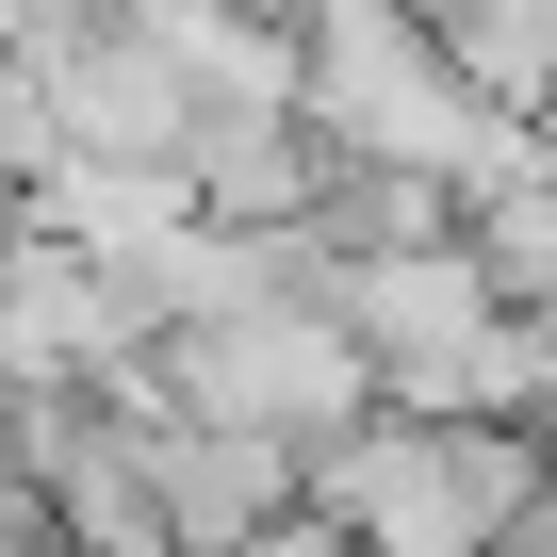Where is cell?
Returning <instances> with one entry per match:
<instances>
[{
  "mask_svg": "<svg viewBox=\"0 0 557 557\" xmlns=\"http://www.w3.org/2000/svg\"><path fill=\"white\" fill-rule=\"evenodd\" d=\"M148 475H164V557H246L278 508L312 492L296 443H262V426H197V410H148Z\"/></svg>",
  "mask_w": 557,
  "mask_h": 557,
  "instance_id": "cell-5",
  "label": "cell"
},
{
  "mask_svg": "<svg viewBox=\"0 0 557 557\" xmlns=\"http://www.w3.org/2000/svg\"><path fill=\"white\" fill-rule=\"evenodd\" d=\"M132 410H197V426H262V443H345L361 410H377V377H361V345H345V312L329 296H262V312H181L132 377H115Z\"/></svg>",
  "mask_w": 557,
  "mask_h": 557,
  "instance_id": "cell-2",
  "label": "cell"
},
{
  "mask_svg": "<svg viewBox=\"0 0 557 557\" xmlns=\"http://www.w3.org/2000/svg\"><path fill=\"white\" fill-rule=\"evenodd\" d=\"M541 492V426L492 410H361L345 443H312V508L361 557H508Z\"/></svg>",
  "mask_w": 557,
  "mask_h": 557,
  "instance_id": "cell-1",
  "label": "cell"
},
{
  "mask_svg": "<svg viewBox=\"0 0 557 557\" xmlns=\"http://www.w3.org/2000/svg\"><path fill=\"white\" fill-rule=\"evenodd\" d=\"M541 115H557V83H541Z\"/></svg>",
  "mask_w": 557,
  "mask_h": 557,
  "instance_id": "cell-9",
  "label": "cell"
},
{
  "mask_svg": "<svg viewBox=\"0 0 557 557\" xmlns=\"http://www.w3.org/2000/svg\"><path fill=\"white\" fill-rule=\"evenodd\" d=\"M246 557H361V541H345V524H329V508H312V492H296V508H278V524H262V541H246Z\"/></svg>",
  "mask_w": 557,
  "mask_h": 557,
  "instance_id": "cell-7",
  "label": "cell"
},
{
  "mask_svg": "<svg viewBox=\"0 0 557 557\" xmlns=\"http://www.w3.org/2000/svg\"><path fill=\"white\" fill-rule=\"evenodd\" d=\"M459 246H475V278H492L508 312H557V181H541V148L459 197Z\"/></svg>",
  "mask_w": 557,
  "mask_h": 557,
  "instance_id": "cell-6",
  "label": "cell"
},
{
  "mask_svg": "<svg viewBox=\"0 0 557 557\" xmlns=\"http://www.w3.org/2000/svg\"><path fill=\"white\" fill-rule=\"evenodd\" d=\"M329 312L377 377V410H492V345H508V296L475 278V246H361L329 262Z\"/></svg>",
  "mask_w": 557,
  "mask_h": 557,
  "instance_id": "cell-3",
  "label": "cell"
},
{
  "mask_svg": "<svg viewBox=\"0 0 557 557\" xmlns=\"http://www.w3.org/2000/svg\"><path fill=\"white\" fill-rule=\"evenodd\" d=\"M164 345V296L132 246H83L50 213H0V377L17 394H115Z\"/></svg>",
  "mask_w": 557,
  "mask_h": 557,
  "instance_id": "cell-4",
  "label": "cell"
},
{
  "mask_svg": "<svg viewBox=\"0 0 557 557\" xmlns=\"http://www.w3.org/2000/svg\"><path fill=\"white\" fill-rule=\"evenodd\" d=\"M0 475H17V377H0Z\"/></svg>",
  "mask_w": 557,
  "mask_h": 557,
  "instance_id": "cell-8",
  "label": "cell"
}]
</instances>
